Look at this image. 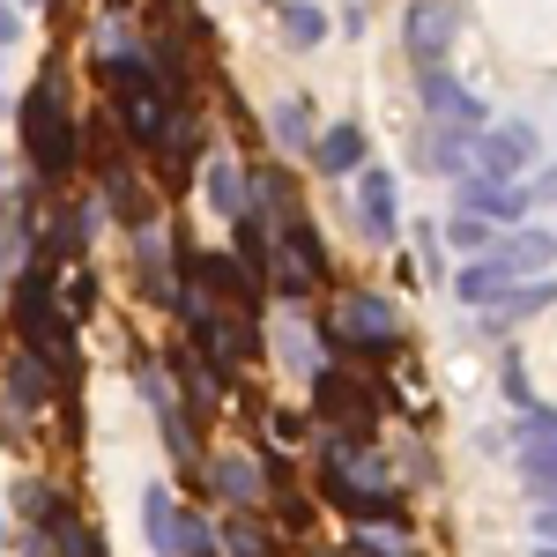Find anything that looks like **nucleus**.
I'll return each mask as SVG.
<instances>
[{
    "label": "nucleus",
    "instance_id": "1",
    "mask_svg": "<svg viewBox=\"0 0 557 557\" xmlns=\"http://www.w3.org/2000/svg\"><path fill=\"white\" fill-rule=\"evenodd\" d=\"M23 149H30V172L38 178H67L75 172V120L60 104V89L38 83L23 97Z\"/></svg>",
    "mask_w": 557,
    "mask_h": 557
},
{
    "label": "nucleus",
    "instance_id": "2",
    "mask_svg": "<svg viewBox=\"0 0 557 557\" xmlns=\"http://www.w3.org/2000/svg\"><path fill=\"white\" fill-rule=\"evenodd\" d=\"M15 320H23V335H30V357L52 364V372H75V343H67V320L52 312V275L30 268L23 283H15Z\"/></svg>",
    "mask_w": 557,
    "mask_h": 557
},
{
    "label": "nucleus",
    "instance_id": "3",
    "mask_svg": "<svg viewBox=\"0 0 557 557\" xmlns=\"http://www.w3.org/2000/svg\"><path fill=\"white\" fill-rule=\"evenodd\" d=\"M112 104H120V127L141 134V141H157V134L172 127V112H164V89H157V75H149L141 60H127V52H112Z\"/></svg>",
    "mask_w": 557,
    "mask_h": 557
},
{
    "label": "nucleus",
    "instance_id": "4",
    "mask_svg": "<svg viewBox=\"0 0 557 557\" xmlns=\"http://www.w3.org/2000/svg\"><path fill=\"white\" fill-rule=\"evenodd\" d=\"M320 275H327V253H320V238H312L305 223H283V260H275V290H283V298H312V290H320Z\"/></svg>",
    "mask_w": 557,
    "mask_h": 557
},
{
    "label": "nucleus",
    "instance_id": "5",
    "mask_svg": "<svg viewBox=\"0 0 557 557\" xmlns=\"http://www.w3.org/2000/svg\"><path fill=\"white\" fill-rule=\"evenodd\" d=\"M475 164H483V178L513 186L520 164H535V127H520V120H506V127H483V141H475Z\"/></svg>",
    "mask_w": 557,
    "mask_h": 557
},
{
    "label": "nucleus",
    "instance_id": "6",
    "mask_svg": "<svg viewBox=\"0 0 557 557\" xmlns=\"http://www.w3.org/2000/svg\"><path fill=\"white\" fill-rule=\"evenodd\" d=\"M550 260H557L550 231H513V238H498V253L483 260V268H491V283L506 290V283H520V275H543Z\"/></svg>",
    "mask_w": 557,
    "mask_h": 557
},
{
    "label": "nucleus",
    "instance_id": "7",
    "mask_svg": "<svg viewBox=\"0 0 557 557\" xmlns=\"http://www.w3.org/2000/svg\"><path fill=\"white\" fill-rule=\"evenodd\" d=\"M394 305L386 298H343V320H335V343L343 349H386L394 343Z\"/></svg>",
    "mask_w": 557,
    "mask_h": 557
},
{
    "label": "nucleus",
    "instance_id": "8",
    "mask_svg": "<svg viewBox=\"0 0 557 557\" xmlns=\"http://www.w3.org/2000/svg\"><path fill=\"white\" fill-rule=\"evenodd\" d=\"M30 506L45 513L38 528L52 535V543H60V557H104V550H97V535L83 528V513H75L67 498H52V491H30Z\"/></svg>",
    "mask_w": 557,
    "mask_h": 557
},
{
    "label": "nucleus",
    "instance_id": "9",
    "mask_svg": "<svg viewBox=\"0 0 557 557\" xmlns=\"http://www.w3.org/2000/svg\"><path fill=\"white\" fill-rule=\"evenodd\" d=\"M201 283H209V298H223V305H260V283H253V268L246 260H231V253H201Z\"/></svg>",
    "mask_w": 557,
    "mask_h": 557
},
{
    "label": "nucleus",
    "instance_id": "10",
    "mask_svg": "<svg viewBox=\"0 0 557 557\" xmlns=\"http://www.w3.org/2000/svg\"><path fill=\"white\" fill-rule=\"evenodd\" d=\"M141 386H149V401H157V417H164V438H172L178 469H201V446H194V431H186V417H178V394L164 386V372L141 364Z\"/></svg>",
    "mask_w": 557,
    "mask_h": 557
},
{
    "label": "nucleus",
    "instance_id": "11",
    "mask_svg": "<svg viewBox=\"0 0 557 557\" xmlns=\"http://www.w3.org/2000/svg\"><path fill=\"white\" fill-rule=\"evenodd\" d=\"M446 30H454V15H446L438 0H417V8H409V52H417V67H424V75H438Z\"/></svg>",
    "mask_w": 557,
    "mask_h": 557
},
{
    "label": "nucleus",
    "instance_id": "12",
    "mask_svg": "<svg viewBox=\"0 0 557 557\" xmlns=\"http://www.w3.org/2000/svg\"><path fill=\"white\" fill-rule=\"evenodd\" d=\"M320 417H335V424L364 431V417H372V394L357 380H343V372H320Z\"/></svg>",
    "mask_w": 557,
    "mask_h": 557
},
{
    "label": "nucleus",
    "instance_id": "13",
    "mask_svg": "<svg viewBox=\"0 0 557 557\" xmlns=\"http://www.w3.org/2000/svg\"><path fill=\"white\" fill-rule=\"evenodd\" d=\"M461 209L483 215V223H491V215H498V223H520V215H528V194H520V186H498V178H469Z\"/></svg>",
    "mask_w": 557,
    "mask_h": 557
},
{
    "label": "nucleus",
    "instance_id": "14",
    "mask_svg": "<svg viewBox=\"0 0 557 557\" xmlns=\"http://www.w3.org/2000/svg\"><path fill=\"white\" fill-rule=\"evenodd\" d=\"M424 104H431V120H446V127H475L483 120V104L454 75H424Z\"/></svg>",
    "mask_w": 557,
    "mask_h": 557
},
{
    "label": "nucleus",
    "instance_id": "15",
    "mask_svg": "<svg viewBox=\"0 0 557 557\" xmlns=\"http://www.w3.org/2000/svg\"><path fill=\"white\" fill-rule=\"evenodd\" d=\"M312 157H320V172H357V164H364V134L357 127H327L320 134V141H312Z\"/></svg>",
    "mask_w": 557,
    "mask_h": 557
},
{
    "label": "nucleus",
    "instance_id": "16",
    "mask_svg": "<svg viewBox=\"0 0 557 557\" xmlns=\"http://www.w3.org/2000/svg\"><path fill=\"white\" fill-rule=\"evenodd\" d=\"M357 209H364V231H372V238H386V231H394V178H386V172H364Z\"/></svg>",
    "mask_w": 557,
    "mask_h": 557
},
{
    "label": "nucleus",
    "instance_id": "17",
    "mask_svg": "<svg viewBox=\"0 0 557 557\" xmlns=\"http://www.w3.org/2000/svg\"><path fill=\"white\" fill-rule=\"evenodd\" d=\"M45 246H52L60 260L83 253V246H89V209H60V215H52V238H45Z\"/></svg>",
    "mask_w": 557,
    "mask_h": 557
},
{
    "label": "nucleus",
    "instance_id": "18",
    "mask_svg": "<svg viewBox=\"0 0 557 557\" xmlns=\"http://www.w3.org/2000/svg\"><path fill=\"white\" fill-rule=\"evenodd\" d=\"M215 491H223V498H253L260 491L253 461H246V454H223V461H215Z\"/></svg>",
    "mask_w": 557,
    "mask_h": 557
},
{
    "label": "nucleus",
    "instance_id": "19",
    "mask_svg": "<svg viewBox=\"0 0 557 557\" xmlns=\"http://www.w3.org/2000/svg\"><path fill=\"white\" fill-rule=\"evenodd\" d=\"M283 30H290V45H320L327 38V15H320L312 0H290V8H283Z\"/></svg>",
    "mask_w": 557,
    "mask_h": 557
},
{
    "label": "nucleus",
    "instance_id": "20",
    "mask_svg": "<svg viewBox=\"0 0 557 557\" xmlns=\"http://www.w3.org/2000/svg\"><path fill=\"white\" fill-rule=\"evenodd\" d=\"M8 394H15V409H38V401H45V364H38V357H15Z\"/></svg>",
    "mask_w": 557,
    "mask_h": 557
},
{
    "label": "nucleus",
    "instance_id": "21",
    "mask_svg": "<svg viewBox=\"0 0 557 557\" xmlns=\"http://www.w3.org/2000/svg\"><path fill=\"white\" fill-rule=\"evenodd\" d=\"M134 260H141V283H149V298H172V275H164V246L141 231L134 238Z\"/></svg>",
    "mask_w": 557,
    "mask_h": 557
},
{
    "label": "nucleus",
    "instance_id": "22",
    "mask_svg": "<svg viewBox=\"0 0 557 557\" xmlns=\"http://www.w3.org/2000/svg\"><path fill=\"white\" fill-rule=\"evenodd\" d=\"M141 506H149V535H157V550H178V513H172V498H164V491H149Z\"/></svg>",
    "mask_w": 557,
    "mask_h": 557
},
{
    "label": "nucleus",
    "instance_id": "23",
    "mask_svg": "<svg viewBox=\"0 0 557 557\" xmlns=\"http://www.w3.org/2000/svg\"><path fill=\"white\" fill-rule=\"evenodd\" d=\"M431 172H469V149H461V134H431Z\"/></svg>",
    "mask_w": 557,
    "mask_h": 557
},
{
    "label": "nucleus",
    "instance_id": "24",
    "mask_svg": "<svg viewBox=\"0 0 557 557\" xmlns=\"http://www.w3.org/2000/svg\"><path fill=\"white\" fill-rule=\"evenodd\" d=\"M231 557H275V543L260 535L253 520H231Z\"/></svg>",
    "mask_w": 557,
    "mask_h": 557
},
{
    "label": "nucleus",
    "instance_id": "25",
    "mask_svg": "<svg viewBox=\"0 0 557 557\" xmlns=\"http://www.w3.org/2000/svg\"><path fill=\"white\" fill-rule=\"evenodd\" d=\"M535 305H550V283H535V290H506V298H498V320H528Z\"/></svg>",
    "mask_w": 557,
    "mask_h": 557
},
{
    "label": "nucleus",
    "instance_id": "26",
    "mask_svg": "<svg viewBox=\"0 0 557 557\" xmlns=\"http://www.w3.org/2000/svg\"><path fill=\"white\" fill-rule=\"evenodd\" d=\"M446 238H454V246H461V253H475V246H483V238H491V223H483V215H454V223H446Z\"/></svg>",
    "mask_w": 557,
    "mask_h": 557
},
{
    "label": "nucleus",
    "instance_id": "27",
    "mask_svg": "<svg viewBox=\"0 0 557 557\" xmlns=\"http://www.w3.org/2000/svg\"><path fill=\"white\" fill-rule=\"evenodd\" d=\"M238 260L253 268V283H260V268H268V246H260V223H238Z\"/></svg>",
    "mask_w": 557,
    "mask_h": 557
},
{
    "label": "nucleus",
    "instance_id": "28",
    "mask_svg": "<svg viewBox=\"0 0 557 557\" xmlns=\"http://www.w3.org/2000/svg\"><path fill=\"white\" fill-rule=\"evenodd\" d=\"M275 134H283V141H305V104H298V97L275 112Z\"/></svg>",
    "mask_w": 557,
    "mask_h": 557
},
{
    "label": "nucleus",
    "instance_id": "29",
    "mask_svg": "<svg viewBox=\"0 0 557 557\" xmlns=\"http://www.w3.org/2000/svg\"><path fill=\"white\" fill-rule=\"evenodd\" d=\"M209 186H215V201H223V209H238V172H231V164H215Z\"/></svg>",
    "mask_w": 557,
    "mask_h": 557
},
{
    "label": "nucleus",
    "instance_id": "30",
    "mask_svg": "<svg viewBox=\"0 0 557 557\" xmlns=\"http://www.w3.org/2000/svg\"><path fill=\"white\" fill-rule=\"evenodd\" d=\"M528 201H557V172H543V186H535Z\"/></svg>",
    "mask_w": 557,
    "mask_h": 557
},
{
    "label": "nucleus",
    "instance_id": "31",
    "mask_svg": "<svg viewBox=\"0 0 557 557\" xmlns=\"http://www.w3.org/2000/svg\"><path fill=\"white\" fill-rule=\"evenodd\" d=\"M557 431V417H535V424H528V438H550Z\"/></svg>",
    "mask_w": 557,
    "mask_h": 557
},
{
    "label": "nucleus",
    "instance_id": "32",
    "mask_svg": "<svg viewBox=\"0 0 557 557\" xmlns=\"http://www.w3.org/2000/svg\"><path fill=\"white\" fill-rule=\"evenodd\" d=\"M535 528H543V543H557V506H550L543 520H535Z\"/></svg>",
    "mask_w": 557,
    "mask_h": 557
},
{
    "label": "nucleus",
    "instance_id": "33",
    "mask_svg": "<svg viewBox=\"0 0 557 557\" xmlns=\"http://www.w3.org/2000/svg\"><path fill=\"white\" fill-rule=\"evenodd\" d=\"M543 557H557V543H543Z\"/></svg>",
    "mask_w": 557,
    "mask_h": 557
},
{
    "label": "nucleus",
    "instance_id": "34",
    "mask_svg": "<svg viewBox=\"0 0 557 557\" xmlns=\"http://www.w3.org/2000/svg\"><path fill=\"white\" fill-rule=\"evenodd\" d=\"M194 557H209V550H194Z\"/></svg>",
    "mask_w": 557,
    "mask_h": 557
}]
</instances>
